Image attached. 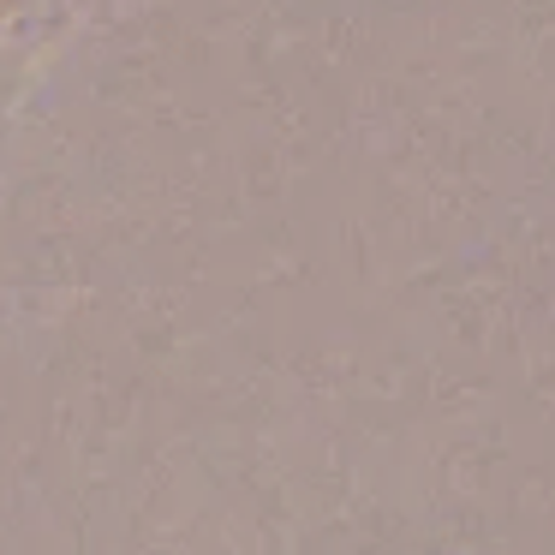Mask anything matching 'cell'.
<instances>
[{
	"mask_svg": "<svg viewBox=\"0 0 555 555\" xmlns=\"http://www.w3.org/2000/svg\"><path fill=\"white\" fill-rule=\"evenodd\" d=\"M30 7H37V0H0V42H7L18 25H25V13H30Z\"/></svg>",
	"mask_w": 555,
	"mask_h": 555,
	"instance_id": "1",
	"label": "cell"
}]
</instances>
